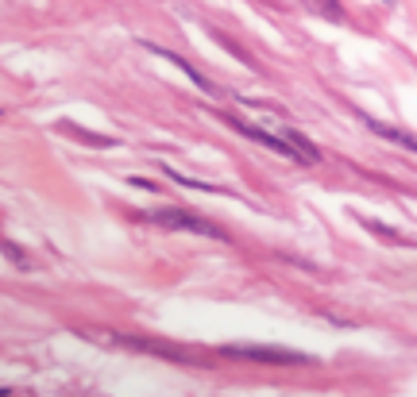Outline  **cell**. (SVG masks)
<instances>
[{
  "instance_id": "cell-1",
  "label": "cell",
  "mask_w": 417,
  "mask_h": 397,
  "mask_svg": "<svg viewBox=\"0 0 417 397\" xmlns=\"http://www.w3.org/2000/svg\"><path fill=\"white\" fill-rule=\"evenodd\" d=\"M143 220H155L159 228L170 231H193V236H205V239H224V231L209 220H201L198 212H186V209H159V212H139Z\"/></svg>"
},
{
  "instance_id": "cell-2",
  "label": "cell",
  "mask_w": 417,
  "mask_h": 397,
  "mask_svg": "<svg viewBox=\"0 0 417 397\" xmlns=\"http://www.w3.org/2000/svg\"><path fill=\"white\" fill-rule=\"evenodd\" d=\"M228 128L232 131H240L243 139H251V143H259V147H267V151H274V154H286V159H294V162H301V154H298V147L290 143V139H278V135H271V131H263V128H251V123H243V120H232L228 116Z\"/></svg>"
},
{
  "instance_id": "cell-3",
  "label": "cell",
  "mask_w": 417,
  "mask_h": 397,
  "mask_svg": "<svg viewBox=\"0 0 417 397\" xmlns=\"http://www.w3.org/2000/svg\"><path fill=\"white\" fill-rule=\"evenodd\" d=\"M228 355H240V359H259V362H278V367H290V362H306V355L298 351H278V347H224Z\"/></svg>"
},
{
  "instance_id": "cell-4",
  "label": "cell",
  "mask_w": 417,
  "mask_h": 397,
  "mask_svg": "<svg viewBox=\"0 0 417 397\" xmlns=\"http://www.w3.org/2000/svg\"><path fill=\"white\" fill-rule=\"evenodd\" d=\"M147 51H155V54H159V58H167V62H170V66H178V70H182V73H186V78H190V81H193V85H198V89H201V93L217 97V85H212V81H209V78H205V73H201V70H198V66H190V62H186V58H178V54L162 51V47H147Z\"/></svg>"
},
{
  "instance_id": "cell-5",
  "label": "cell",
  "mask_w": 417,
  "mask_h": 397,
  "mask_svg": "<svg viewBox=\"0 0 417 397\" xmlns=\"http://www.w3.org/2000/svg\"><path fill=\"white\" fill-rule=\"evenodd\" d=\"M363 123L375 131V135H382V139H390V143H398V147H406V151L417 154V135H410V131H398V128H390V123H379V120H363Z\"/></svg>"
},
{
  "instance_id": "cell-6",
  "label": "cell",
  "mask_w": 417,
  "mask_h": 397,
  "mask_svg": "<svg viewBox=\"0 0 417 397\" xmlns=\"http://www.w3.org/2000/svg\"><path fill=\"white\" fill-rule=\"evenodd\" d=\"M286 139H290L294 147H298V154H301V162H321V151H317L313 143H309L306 135H301V131H290L286 128Z\"/></svg>"
},
{
  "instance_id": "cell-7",
  "label": "cell",
  "mask_w": 417,
  "mask_h": 397,
  "mask_svg": "<svg viewBox=\"0 0 417 397\" xmlns=\"http://www.w3.org/2000/svg\"><path fill=\"white\" fill-rule=\"evenodd\" d=\"M132 347H139V351H151V355H159V359H178V362H182V359H186V351H178V347H170V343H151V340H132Z\"/></svg>"
},
{
  "instance_id": "cell-8",
  "label": "cell",
  "mask_w": 417,
  "mask_h": 397,
  "mask_svg": "<svg viewBox=\"0 0 417 397\" xmlns=\"http://www.w3.org/2000/svg\"><path fill=\"white\" fill-rule=\"evenodd\" d=\"M309 8H313L317 16H325V20H332V23H340L344 20V8L337 4V0H306Z\"/></svg>"
}]
</instances>
